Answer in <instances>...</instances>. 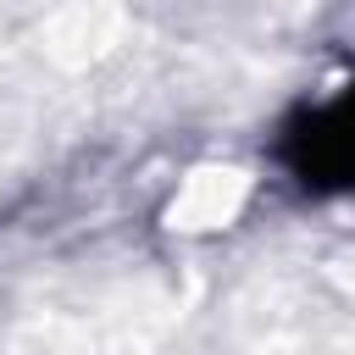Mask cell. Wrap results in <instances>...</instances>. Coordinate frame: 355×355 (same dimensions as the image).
Returning a JSON list of instances; mask_svg holds the SVG:
<instances>
[{"label": "cell", "instance_id": "obj_1", "mask_svg": "<svg viewBox=\"0 0 355 355\" xmlns=\"http://www.w3.org/2000/svg\"><path fill=\"white\" fill-rule=\"evenodd\" d=\"M316 144H327V155L355 144V100H344L333 116H322V139H316Z\"/></svg>", "mask_w": 355, "mask_h": 355}]
</instances>
